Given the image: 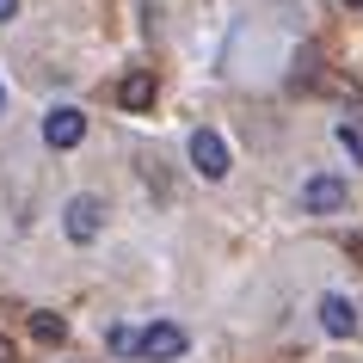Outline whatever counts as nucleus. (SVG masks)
<instances>
[{
  "instance_id": "nucleus-3",
  "label": "nucleus",
  "mask_w": 363,
  "mask_h": 363,
  "mask_svg": "<svg viewBox=\"0 0 363 363\" xmlns=\"http://www.w3.org/2000/svg\"><path fill=\"white\" fill-rule=\"evenodd\" d=\"M142 357H154V363L185 357V326H172V320H154V326H142Z\"/></svg>"
},
{
  "instance_id": "nucleus-10",
  "label": "nucleus",
  "mask_w": 363,
  "mask_h": 363,
  "mask_svg": "<svg viewBox=\"0 0 363 363\" xmlns=\"http://www.w3.org/2000/svg\"><path fill=\"white\" fill-rule=\"evenodd\" d=\"M339 148H345V154H351V160L363 167V123H339Z\"/></svg>"
},
{
  "instance_id": "nucleus-13",
  "label": "nucleus",
  "mask_w": 363,
  "mask_h": 363,
  "mask_svg": "<svg viewBox=\"0 0 363 363\" xmlns=\"http://www.w3.org/2000/svg\"><path fill=\"white\" fill-rule=\"evenodd\" d=\"M0 363H13V345H6V339H0Z\"/></svg>"
},
{
  "instance_id": "nucleus-9",
  "label": "nucleus",
  "mask_w": 363,
  "mask_h": 363,
  "mask_svg": "<svg viewBox=\"0 0 363 363\" xmlns=\"http://www.w3.org/2000/svg\"><path fill=\"white\" fill-rule=\"evenodd\" d=\"M105 345H111L117 357H142V333L135 326H105Z\"/></svg>"
},
{
  "instance_id": "nucleus-11",
  "label": "nucleus",
  "mask_w": 363,
  "mask_h": 363,
  "mask_svg": "<svg viewBox=\"0 0 363 363\" xmlns=\"http://www.w3.org/2000/svg\"><path fill=\"white\" fill-rule=\"evenodd\" d=\"M13 13H19V0H0V25L13 19Z\"/></svg>"
},
{
  "instance_id": "nucleus-7",
  "label": "nucleus",
  "mask_w": 363,
  "mask_h": 363,
  "mask_svg": "<svg viewBox=\"0 0 363 363\" xmlns=\"http://www.w3.org/2000/svg\"><path fill=\"white\" fill-rule=\"evenodd\" d=\"M320 326L333 339H351V333H357V308L345 302V296H320Z\"/></svg>"
},
{
  "instance_id": "nucleus-4",
  "label": "nucleus",
  "mask_w": 363,
  "mask_h": 363,
  "mask_svg": "<svg viewBox=\"0 0 363 363\" xmlns=\"http://www.w3.org/2000/svg\"><path fill=\"white\" fill-rule=\"evenodd\" d=\"M80 135H86V117L74 105H56V111L43 117V142L50 148H80Z\"/></svg>"
},
{
  "instance_id": "nucleus-1",
  "label": "nucleus",
  "mask_w": 363,
  "mask_h": 363,
  "mask_svg": "<svg viewBox=\"0 0 363 363\" xmlns=\"http://www.w3.org/2000/svg\"><path fill=\"white\" fill-rule=\"evenodd\" d=\"M62 228H68V240H99V228H105V203L99 197H68V216H62Z\"/></svg>"
},
{
  "instance_id": "nucleus-2",
  "label": "nucleus",
  "mask_w": 363,
  "mask_h": 363,
  "mask_svg": "<svg viewBox=\"0 0 363 363\" xmlns=\"http://www.w3.org/2000/svg\"><path fill=\"white\" fill-rule=\"evenodd\" d=\"M351 203V191H345V179H333V172H320V179H308L302 185V210L308 216H333Z\"/></svg>"
},
{
  "instance_id": "nucleus-6",
  "label": "nucleus",
  "mask_w": 363,
  "mask_h": 363,
  "mask_svg": "<svg viewBox=\"0 0 363 363\" xmlns=\"http://www.w3.org/2000/svg\"><path fill=\"white\" fill-rule=\"evenodd\" d=\"M117 105H123V111H154V74L148 68H130V74H123V86H117Z\"/></svg>"
},
{
  "instance_id": "nucleus-8",
  "label": "nucleus",
  "mask_w": 363,
  "mask_h": 363,
  "mask_svg": "<svg viewBox=\"0 0 363 363\" xmlns=\"http://www.w3.org/2000/svg\"><path fill=\"white\" fill-rule=\"evenodd\" d=\"M31 339H38V345H62V339H68V320L50 314V308H38V314H31Z\"/></svg>"
},
{
  "instance_id": "nucleus-12",
  "label": "nucleus",
  "mask_w": 363,
  "mask_h": 363,
  "mask_svg": "<svg viewBox=\"0 0 363 363\" xmlns=\"http://www.w3.org/2000/svg\"><path fill=\"white\" fill-rule=\"evenodd\" d=\"M351 259H357V265H363V234H351Z\"/></svg>"
},
{
  "instance_id": "nucleus-14",
  "label": "nucleus",
  "mask_w": 363,
  "mask_h": 363,
  "mask_svg": "<svg viewBox=\"0 0 363 363\" xmlns=\"http://www.w3.org/2000/svg\"><path fill=\"white\" fill-rule=\"evenodd\" d=\"M339 6H351V13H357V6H363V0H339Z\"/></svg>"
},
{
  "instance_id": "nucleus-5",
  "label": "nucleus",
  "mask_w": 363,
  "mask_h": 363,
  "mask_svg": "<svg viewBox=\"0 0 363 363\" xmlns=\"http://www.w3.org/2000/svg\"><path fill=\"white\" fill-rule=\"evenodd\" d=\"M191 167L203 172V179H222V172H228V142L216 130H197L191 135Z\"/></svg>"
}]
</instances>
